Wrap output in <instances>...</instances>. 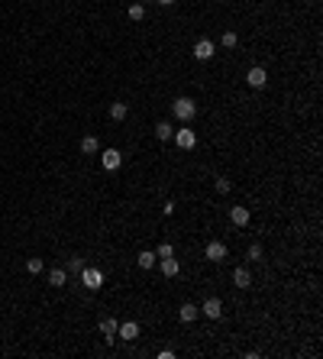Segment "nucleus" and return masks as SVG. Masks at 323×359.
I'll return each instance as SVG.
<instances>
[{"label": "nucleus", "instance_id": "2eb2a0df", "mask_svg": "<svg viewBox=\"0 0 323 359\" xmlns=\"http://www.w3.org/2000/svg\"><path fill=\"white\" fill-rule=\"evenodd\" d=\"M68 282V272H65V269H52V272H49V285L52 288H62Z\"/></svg>", "mask_w": 323, "mask_h": 359}, {"label": "nucleus", "instance_id": "423d86ee", "mask_svg": "<svg viewBox=\"0 0 323 359\" xmlns=\"http://www.w3.org/2000/svg\"><path fill=\"white\" fill-rule=\"evenodd\" d=\"M246 81H249V87H265L268 72H265L262 65H252V68H249V75H246Z\"/></svg>", "mask_w": 323, "mask_h": 359}, {"label": "nucleus", "instance_id": "ddd939ff", "mask_svg": "<svg viewBox=\"0 0 323 359\" xmlns=\"http://www.w3.org/2000/svg\"><path fill=\"white\" fill-rule=\"evenodd\" d=\"M178 314H181V320H185V323H191V320H197V317H200V308H197L194 301H185Z\"/></svg>", "mask_w": 323, "mask_h": 359}, {"label": "nucleus", "instance_id": "20e7f679", "mask_svg": "<svg viewBox=\"0 0 323 359\" xmlns=\"http://www.w3.org/2000/svg\"><path fill=\"white\" fill-rule=\"evenodd\" d=\"M204 259L207 262H223L226 259V246L220 240H210V243H207V249H204Z\"/></svg>", "mask_w": 323, "mask_h": 359}, {"label": "nucleus", "instance_id": "4be33fe9", "mask_svg": "<svg viewBox=\"0 0 323 359\" xmlns=\"http://www.w3.org/2000/svg\"><path fill=\"white\" fill-rule=\"evenodd\" d=\"M236 42H239V36H236L233 29H226V32H223V46H226V49H233Z\"/></svg>", "mask_w": 323, "mask_h": 359}, {"label": "nucleus", "instance_id": "a878e982", "mask_svg": "<svg viewBox=\"0 0 323 359\" xmlns=\"http://www.w3.org/2000/svg\"><path fill=\"white\" fill-rule=\"evenodd\" d=\"M68 269H71V272H81L84 262H81V259H71V262H68Z\"/></svg>", "mask_w": 323, "mask_h": 359}, {"label": "nucleus", "instance_id": "cd10ccee", "mask_svg": "<svg viewBox=\"0 0 323 359\" xmlns=\"http://www.w3.org/2000/svg\"><path fill=\"white\" fill-rule=\"evenodd\" d=\"M159 4H162V7H171V4H174V0H159Z\"/></svg>", "mask_w": 323, "mask_h": 359}, {"label": "nucleus", "instance_id": "b1692460", "mask_svg": "<svg viewBox=\"0 0 323 359\" xmlns=\"http://www.w3.org/2000/svg\"><path fill=\"white\" fill-rule=\"evenodd\" d=\"M249 259H252V262L262 259V246H259V243H252V246H249Z\"/></svg>", "mask_w": 323, "mask_h": 359}, {"label": "nucleus", "instance_id": "4468645a", "mask_svg": "<svg viewBox=\"0 0 323 359\" xmlns=\"http://www.w3.org/2000/svg\"><path fill=\"white\" fill-rule=\"evenodd\" d=\"M181 272V266H178V259L174 256H168V259H162V275H168V278H174Z\"/></svg>", "mask_w": 323, "mask_h": 359}, {"label": "nucleus", "instance_id": "1a4fd4ad", "mask_svg": "<svg viewBox=\"0 0 323 359\" xmlns=\"http://www.w3.org/2000/svg\"><path fill=\"white\" fill-rule=\"evenodd\" d=\"M230 220H233V226H246V223L252 220V211H249V207H233V211H230Z\"/></svg>", "mask_w": 323, "mask_h": 359}, {"label": "nucleus", "instance_id": "6e6552de", "mask_svg": "<svg viewBox=\"0 0 323 359\" xmlns=\"http://www.w3.org/2000/svg\"><path fill=\"white\" fill-rule=\"evenodd\" d=\"M194 55L200 58V62L213 58V42H210V39H197V42H194Z\"/></svg>", "mask_w": 323, "mask_h": 359}, {"label": "nucleus", "instance_id": "5701e85b", "mask_svg": "<svg viewBox=\"0 0 323 359\" xmlns=\"http://www.w3.org/2000/svg\"><path fill=\"white\" fill-rule=\"evenodd\" d=\"M26 269H29L32 275H39V272H42V259H36V256H32V259H26Z\"/></svg>", "mask_w": 323, "mask_h": 359}, {"label": "nucleus", "instance_id": "f8f14e48", "mask_svg": "<svg viewBox=\"0 0 323 359\" xmlns=\"http://www.w3.org/2000/svg\"><path fill=\"white\" fill-rule=\"evenodd\" d=\"M117 327H120V323L113 320V317H103V320H100V334H103V340H107V343H113V340H117Z\"/></svg>", "mask_w": 323, "mask_h": 359}, {"label": "nucleus", "instance_id": "f3484780", "mask_svg": "<svg viewBox=\"0 0 323 359\" xmlns=\"http://www.w3.org/2000/svg\"><path fill=\"white\" fill-rule=\"evenodd\" d=\"M155 136H159V139H171L174 136V126L168 123V120H162V123H155Z\"/></svg>", "mask_w": 323, "mask_h": 359}, {"label": "nucleus", "instance_id": "0eeeda50", "mask_svg": "<svg viewBox=\"0 0 323 359\" xmlns=\"http://www.w3.org/2000/svg\"><path fill=\"white\" fill-rule=\"evenodd\" d=\"M100 162H103V169H107V172H113V169H120V162H123V155H120V149H103Z\"/></svg>", "mask_w": 323, "mask_h": 359}, {"label": "nucleus", "instance_id": "f03ea898", "mask_svg": "<svg viewBox=\"0 0 323 359\" xmlns=\"http://www.w3.org/2000/svg\"><path fill=\"white\" fill-rule=\"evenodd\" d=\"M81 282H84V288H91V291H97V288L103 285V272L100 269H81Z\"/></svg>", "mask_w": 323, "mask_h": 359}, {"label": "nucleus", "instance_id": "39448f33", "mask_svg": "<svg viewBox=\"0 0 323 359\" xmlns=\"http://www.w3.org/2000/svg\"><path fill=\"white\" fill-rule=\"evenodd\" d=\"M174 143H178V149H194L197 146V133L194 129H174Z\"/></svg>", "mask_w": 323, "mask_h": 359}, {"label": "nucleus", "instance_id": "393cba45", "mask_svg": "<svg viewBox=\"0 0 323 359\" xmlns=\"http://www.w3.org/2000/svg\"><path fill=\"white\" fill-rule=\"evenodd\" d=\"M233 185H230V181H226V178H217V191H220V194H226V191H230Z\"/></svg>", "mask_w": 323, "mask_h": 359}, {"label": "nucleus", "instance_id": "f257e3e1", "mask_svg": "<svg viewBox=\"0 0 323 359\" xmlns=\"http://www.w3.org/2000/svg\"><path fill=\"white\" fill-rule=\"evenodd\" d=\"M171 110H174V120H181V123H191V120L197 117V104L191 97H174Z\"/></svg>", "mask_w": 323, "mask_h": 359}, {"label": "nucleus", "instance_id": "6ab92c4d", "mask_svg": "<svg viewBox=\"0 0 323 359\" xmlns=\"http://www.w3.org/2000/svg\"><path fill=\"white\" fill-rule=\"evenodd\" d=\"M142 16H146V7H142V4H133V7H129V20H133V23H139Z\"/></svg>", "mask_w": 323, "mask_h": 359}, {"label": "nucleus", "instance_id": "dca6fc26", "mask_svg": "<svg viewBox=\"0 0 323 359\" xmlns=\"http://www.w3.org/2000/svg\"><path fill=\"white\" fill-rule=\"evenodd\" d=\"M97 149H100L97 136H84V139H81V152H84V155H94V152H97Z\"/></svg>", "mask_w": 323, "mask_h": 359}, {"label": "nucleus", "instance_id": "aec40b11", "mask_svg": "<svg viewBox=\"0 0 323 359\" xmlns=\"http://www.w3.org/2000/svg\"><path fill=\"white\" fill-rule=\"evenodd\" d=\"M168 256H174V246L171 243H162V246L155 249V259H168Z\"/></svg>", "mask_w": 323, "mask_h": 359}, {"label": "nucleus", "instance_id": "7ed1b4c3", "mask_svg": "<svg viewBox=\"0 0 323 359\" xmlns=\"http://www.w3.org/2000/svg\"><path fill=\"white\" fill-rule=\"evenodd\" d=\"M200 314L210 317V320H220L223 317V301H220V298H207V301L200 304Z\"/></svg>", "mask_w": 323, "mask_h": 359}, {"label": "nucleus", "instance_id": "412c9836", "mask_svg": "<svg viewBox=\"0 0 323 359\" xmlns=\"http://www.w3.org/2000/svg\"><path fill=\"white\" fill-rule=\"evenodd\" d=\"M110 117L113 120H123L126 117V104H110Z\"/></svg>", "mask_w": 323, "mask_h": 359}, {"label": "nucleus", "instance_id": "a211bd4d", "mask_svg": "<svg viewBox=\"0 0 323 359\" xmlns=\"http://www.w3.org/2000/svg\"><path fill=\"white\" fill-rule=\"evenodd\" d=\"M136 262H139V269H152V266H155V252H152V249H142Z\"/></svg>", "mask_w": 323, "mask_h": 359}, {"label": "nucleus", "instance_id": "9b49d317", "mask_svg": "<svg viewBox=\"0 0 323 359\" xmlns=\"http://www.w3.org/2000/svg\"><path fill=\"white\" fill-rule=\"evenodd\" d=\"M233 285H236V288H252V272L246 266H239L236 272H233Z\"/></svg>", "mask_w": 323, "mask_h": 359}, {"label": "nucleus", "instance_id": "bb28decb", "mask_svg": "<svg viewBox=\"0 0 323 359\" xmlns=\"http://www.w3.org/2000/svg\"><path fill=\"white\" fill-rule=\"evenodd\" d=\"M162 214H165V217H171V214H174V201H168V204L162 207Z\"/></svg>", "mask_w": 323, "mask_h": 359}, {"label": "nucleus", "instance_id": "9d476101", "mask_svg": "<svg viewBox=\"0 0 323 359\" xmlns=\"http://www.w3.org/2000/svg\"><path fill=\"white\" fill-rule=\"evenodd\" d=\"M117 337H123V340H136L139 337V323L136 320H123L117 327Z\"/></svg>", "mask_w": 323, "mask_h": 359}]
</instances>
